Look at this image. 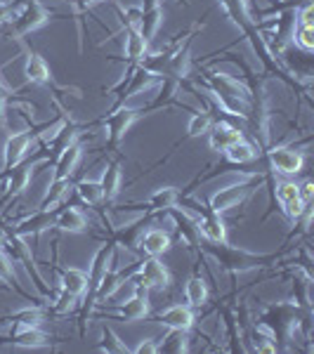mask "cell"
<instances>
[{
    "instance_id": "cell-29",
    "label": "cell",
    "mask_w": 314,
    "mask_h": 354,
    "mask_svg": "<svg viewBox=\"0 0 314 354\" xmlns=\"http://www.w3.org/2000/svg\"><path fill=\"white\" fill-rule=\"evenodd\" d=\"M100 185H102V196H104V201H113V198L118 196V192H121V165L116 161L107 163Z\"/></svg>"
},
{
    "instance_id": "cell-18",
    "label": "cell",
    "mask_w": 314,
    "mask_h": 354,
    "mask_svg": "<svg viewBox=\"0 0 314 354\" xmlns=\"http://www.w3.org/2000/svg\"><path fill=\"white\" fill-rule=\"evenodd\" d=\"M154 319L168 328L190 330L194 326V310L190 305H173V307H165L158 314H154Z\"/></svg>"
},
{
    "instance_id": "cell-41",
    "label": "cell",
    "mask_w": 314,
    "mask_h": 354,
    "mask_svg": "<svg viewBox=\"0 0 314 354\" xmlns=\"http://www.w3.org/2000/svg\"><path fill=\"white\" fill-rule=\"evenodd\" d=\"M135 352L137 354H156L158 352V342L154 338H147V340H142L140 345L135 347Z\"/></svg>"
},
{
    "instance_id": "cell-28",
    "label": "cell",
    "mask_w": 314,
    "mask_h": 354,
    "mask_svg": "<svg viewBox=\"0 0 314 354\" xmlns=\"http://www.w3.org/2000/svg\"><path fill=\"white\" fill-rule=\"evenodd\" d=\"M59 288L66 290V293H71V295H76V298H81L85 290H88V272L76 270V267L62 270V283H59Z\"/></svg>"
},
{
    "instance_id": "cell-19",
    "label": "cell",
    "mask_w": 314,
    "mask_h": 354,
    "mask_svg": "<svg viewBox=\"0 0 314 354\" xmlns=\"http://www.w3.org/2000/svg\"><path fill=\"white\" fill-rule=\"evenodd\" d=\"M78 161H81V145H78V142L73 140L71 145H68L66 149H62V151H59V156H57V161H55V173H53V180H50V182L68 180V177L73 175V170H76Z\"/></svg>"
},
{
    "instance_id": "cell-38",
    "label": "cell",
    "mask_w": 314,
    "mask_h": 354,
    "mask_svg": "<svg viewBox=\"0 0 314 354\" xmlns=\"http://www.w3.org/2000/svg\"><path fill=\"white\" fill-rule=\"evenodd\" d=\"M210 125H213V116H210L208 111H196L192 116L190 125H187V133H190V137L205 135L210 130Z\"/></svg>"
},
{
    "instance_id": "cell-2",
    "label": "cell",
    "mask_w": 314,
    "mask_h": 354,
    "mask_svg": "<svg viewBox=\"0 0 314 354\" xmlns=\"http://www.w3.org/2000/svg\"><path fill=\"white\" fill-rule=\"evenodd\" d=\"M205 83L213 90V95L218 97L220 109L232 113V116L250 118L253 113V95L243 83H239L237 78L227 76V73H208Z\"/></svg>"
},
{
    "instance_id": "cell-17",
    "label": "cell",
    "mask_w": 314,
    "mask_h": 354,
    "mask_svg": "<svg viewBox=\"0 0 314 354\" xmlns=\"http://www.w3.org/2000/svg\"><path fill=\"white\" fill-rule=\"evenodd\" d=\"M163 21V10H161V3L158 0H142L140 5V19H137V31L142 33L147 43L156 36L158 26Z\"/></svg>"
},
{
    "instance_id": "cell-40",
    "label": "cell",
    "mask_w": 314,
    "mask_h": 354,
    "mask_svg": "<svg viewBox=\"0 0 314 354\" xmlns=\"http://www.w3.org/2000/svg\"><path fill=\"white\" fill-rule=\"evenodd\" d=\"M295 43H298L300 50L305 53H312L314 50V26H305V24H295Z\"/></svg>"
},
{
    "instance_id": "cell-5",
    "label": "cell",
    "mask_w": 314,
    "mask_h": 354,
    "mask_svg": "<svg viewBox=\"0 0 314 354\" xmlns=\"http://www.w3.org/2000/svg\"><path fill=\"white\" fill-rule=\"evenodd\" d=\"M5 245H8V255L12 258V262H21V265L26 267V274L33 279V286H36L38 293L43 295V298H55L57 293H53L48 286H45V281H43V277H41V272H38V267H36V262H33L31 258V245H26V241L21 236H17V234L12 230H8L5 227Z\"/></svg>"
},
{
    "instance_id": "cell-11",
    "label": "cell",
    "mask_w": 314,
    "mask_h": 354,
    "mask_svg": "<svg viewBox=\"0 0 314 354\" xmlns=\"http://www.w3.org/2000/svg\"><path fill=\"white\" fill-rule=\"evenodd\" d=\"M57 213H59V208H50V210L38 208L36 213L26 215L24 220L17 222V225L12 227V232L17 234V236H21V239L33 236V241H38V239H41V234L55 225Z\"/></svg>"
},
{
    "instance_id": "cell-8",
    "label": "cell",
    "mask_w": 314,
    "mask_h": 354,
    "mask_svg": "<svg viewBox=\"0 0 314 354\" xmlns=\"http://www.w3.org/2000/svg\"><path fill=\"white\" fill-rule=\"evenodd\" d=\"M142 113H147V109H135V106H125V104L118 106L111 116L104 118L107 142H109L111 147H116L118 142L123 140V135L130 130V125H133Z\"/></svg>"
},
{
    "instance_id": "cell-26",
    "label": "cell",
    "mask_w": 314,
    "mask_h": 354,
    "mask_svg": "<svg viewBox=\"0 0 314 354\" xmlns=\"http://www.w3.org/2000/svg\"><path fill=\"white\" fill-rule=\"evenodd\" d=\"M24 76L28 83H38V85H50L53 76H50V66L41 55L28 53L26 57V66H24Z\"/></svg>"
},
{
    "instance_id": "cell-42",
    "label": "cell",
    "mask_w": 314,
    "mask_h": 354,
    "mask_svg": "<svg viewBox=\"0 0 314 354\" xmlns=\"http://www.w3.org/2000/svg\"><path fill=\"white\" fill-rule=\"evenodd\" d=\"M8 95H10V90L5 88L3 78H0V125L5 123V104H8Z\"/></svg>"
},
{
    "instance_id": "cell-16",
    "label": "cell",
    "mask_w": 314,
    "mask_h": 354,
    "mask_svg": "<svg viewBox=\"0 0 314 354\" xmlns=\"http://www.w3.org/2000/svg\"><path fill=\"white\" fill-rule=\"evenodd\" d=\"M137 277H140V281L145 283L147 288H168L170 283V274L165 270V265L158 258H145L140 262V267H137Z\"/></svg>"
},
{
    "instance_id": "cell-30",
    "label": "cell",
    "mask_w": 314,
    "mask_h": 354,
    "mask_svg": "<svg viewBox=\"0 0 314 354\" xmlns=\"http://www.w3.org/2000/svg\"><path fill=\"white\" fill-rule=\"evenodd\" d=\"M190 350V338H187V330L182 328H170L163 335V340L158 342V352H170V354H182Z\"/></svg>"
},
{
    "instance_id": "cell-9",
    "label": "cell",
    "mask_w": 314,
    "mask_h": 354,
    "mask_svg": "<svg viewBox=\"0 0 314 354\" xmlns=\"http://www.w3.org/2000/svg\"><path fill=\"white\" fill-rule=\"evenodd\" d=\"M3 345H12V347H45L53 342V335L45 333L38 326H24V324H12L5 338H0Z\"/></svg>"
},
{
    "instance_id": "cell-7",
    "label": "cell",
    "mask_w": 314,
    "mask_h": 354,
    "mask_svg": "<svg viewBox=\"0 0 314 354\" xmlns=\"http://www.w3.org/2000/svg\"><path fill=\"white\" fill-rule=\"evenodd\" d=\"M48 19H50L48 10H45L38 0H31V3H26L24 10L12 19V24H10V36H15V38L26 36V33H31V31H36V28H41L43 24H48Z\"/></svg>"
},
{
    "instance_id": "cell-12",
    "label": "cell",
    "mask_w": 314,
    "mask_h": 354,
    "mask_svg": "<svg viewBox=\"0 0 314 354\" xmlns=\"http://www.w3.org/2000/svg\"><path fill=\"white\" fill-rule=\"evenodd\" d=\"M165 213L173 218L175 222V232H178V236H180V241L187 245L190 250L196 248L198 243H201V232H198V222L196 218H192L190 213H187L185 208H168Z\"/></svg>"
},
{
    "instance_id": "cell-32",
    "label": "cell",
    "mask_w": 314,
    "mask_h": 354,
    "mask_svg": "<svg viewBox=\"0 0 314 354\" xmlns=\"http://www.w3.org/2000/svg\"><path fill=\"white\" fill-rule=\"evenodd\" d=\"M185 298H187V305H190V307L205 305V298H208V286H205V281H203L201 277H198V274H194L190 281H187Z\"/></svg>"
},
{
    "instance_id": "cell-10",
    "label": "cell",
    "mask_w": 314,
    "mask_h": 354,
    "mask_svg": "<svg viewBox=\"0 0 314 354\" xmlns=\"http://www.w3.org/2000/svg\"><path fill=\"white\" fill-rule=\"evenodd\" d=\"M145 283H137L135 295L125 305L113 307V314H107V319H118V322H140L149 314V295H147Z\"/></svg>"
},
{
    "instance_id": "cell-13",
    "label": "cell",
    "mask_w": 314,
    "mask_h": 354,
    "mask_svg": "<svg viewBox=\"0 0 314 354\" xmlns=\"http://www.w3.org/2000/svg\"><path fill=\"white\" fill-rule=\"evenodd\" d=\"M267 161H270L272 170L277 173H284V175H298L305 165V156L302 151H298L295 147H277L267 153Z\"/></svg>"
},
{
    "instance_id": "cell-44",
    "label": "cell",
    "mask_w": 314,
    "mask_h": 354,
    "mask_svg": "<svg viewBox=\"0 0 314 354\" xmlns=\"http://www.w3.org/2000/svg\"><path fill=\"white\" fill-rule=\"evenodd\" d=\"M298 194H300V201L302 203H310L312 201V194H314V185H312V182H305L302 187H298Z\"/></svg>"
},
{
    "instance_id": "cell-20",
    "label": "cell",
    "mask_w": 314,
    "mask_h": 354,
    "mask_svg": "<svg viewBox=\"0 0 314 354\" xmlns=\"http://www.w3.org/2000/svg\"><path fill=\"white\" fill-rule=\"evenodd\" d=\"M277 196H279V203H281L284 213H286V218L293 222L298 220L307 205L300 201L298 185H293V182H281V185H277Z\"/></svg>"
},
{
    "instance_id": "cell-39",
    "label": "cell",
    "mask_w": 314,
    "mask_h": 354,
    "mask_svg": "<svg viewBox=\"0 0 314 354\" xmlns=\"http://www.w3.org/2000/svg\"><path fill=\"white\" fill-rule=\"evenodd\" d=\"M250 340H253V350L255 352H279L277 350V342L272 340V335L267 333V330H262V328H255L253 330V335H250Z\"/></svg>"
},
{
    "instance_id": "cell-34",
    "label": "cell",
    "mask_w": 314,
    "mask_h": 354,
    "mask_svg": "<svg viewBox=\"0 0 314 354\" xmlns=\"http://www.w3.org/2000/svg\"><path fill=\"white\" fill-rule=\"evenodd\" d=\"M97 350L109 352V354H128L130 347L125 345V342L118 338L109 326H102V340H100V345H97Z\"/></svg>"
},
{
    "instance_id": "cell-35",
    "label": "cell",
    "mask_w": 314,
    "mask_h": 354,
    "mask_svg": "<svg viewBox=\"0 0 314 354\" xmlns=\"http://www.w3.org/2000/svg\"><path fill=\"white\" fill-rule=\"evenodd\" d=\"M76 192H78V196H81L88 205H100L102 201H104V196H102L100 180H81L76 185Z\"/></svg>"
},
{
    "instance_id": "cell-37",
    "label": "cell",
    "mask_w": 314,
    "mask_h": 354,
    "mask_svg": "<svg viewBox=\"0 0 314 354\" xmlns=\"http://www.w3.org/2000/svg\"><path fill=\"white\" fill-rule=\"evenodd\" d=\"M45 310L41 307H33V310H24V312H17L10 314V317H0V322H10V324H24V326H38V324L45 319Z\"/></svg>"
},
{
    "instance_id": "cell-6",
    "label": "cell",
    "mask_w": 314,
    "mask_h": 354,
    "mask_svg": "<svg viewBox=\"0 0 314 354\" xmlns=\"http://www.w3.org/2000/svg\"><path fill=\"white\" fill-rule=\"evenodd\" d=\"M262 182V175H250L246 177V180H241V182H234V185H227V187H222L220 192H215L213 196H210V205L208 208L213 210V213H225V210H230L234 208V205H239L243 201V198L248 196L250 192L255 189Z\"/></svg>"
},
{
    "instance_id": "cell-4",
    "label": "cell",
    "mask_w": 314,
    "mask_h": 354,
    "mask_svg": "<svg viewBox=\"0 0 314 354\" xmlns=\"http://www.w3.org/2000/svg\"><path fill=\"white\" fill-rule=\"evenodd\" d=\"M113 255H116V243L109 241L107 239V243L102 245L100 250L95 253L93 262H90V272H88V290H85V300H83V310H81V319H78V324H81V335H85V319H88L90 310H93L95 305V290L100 286V281L104 279L107 270H109Z\"/></svg>"
},
{
    "instance_id": "cell-36",
    "label": "cell",
    "mask_w": 314,
    "mask_h": 354,
    "mask_svg": "<svg viewBox=\"0 0 314 354\" xmlns=\"http://www.w3.org/2000/svg\"><path fill=\"white\" fill-rule=\"evenodd\" d=\"M68 194V180H62V182H50V187H48V192H45V196H43V201L38 208L41 210H50V208H55L57 203L62 201Z\"/></svg>"
},
{
    "instance_id": "cell-22",
    "label": "cell",
    "mask_w": 314,
    "mask_h": 354,
    "mask_svg": "<svg viewBox=\"0 0 314 354\" xmlns=\"http://www.w3.org/2000/svg\"><path fill=\"white\" fill-rule=\"evenodd\" d=\"M170 245H173V236H170L168 232H163V230H147L145 234H142L140 245H137V248H140L142 253L158 258V255H163L165 250H170Z\"/></svg>"
},
{
    "instance_id": "cell-1",
    "label": "cell",
    "mask_w": 314,
    "mask_h": 354,
    "mask_svg": "<svg viewBox=\"0 0 314 354\" xmlns=\"http://www.w3.org/2000/svg\"><path fill=\"white\" fill-rule=\"evenodd\" d=\"M198 245H203V253L210 255V258L218 262L225 272H230L232 277L243 274V272L262 270V267H270L281 258V253H250V250L237 248V245H230L227 241H222V243L203 241Z\"/></svg>"
},
{
    "instance_id": "cell-24",
    "label": "cell",
    "mask_w": 314,
    "mask_h": 354,
    "mask_svg": "<svg viewBox=\"0 0 314 354\" xmlns=\"http://www.w3.org/2000/svg\"><path fill=\"white\" fill-rule=\"evenodd\" d=\"M180 196L182 194L175 189V187H161V189H156L149 196V201H147L142 208H145V213H165L168 208H173L175 203H180Z\"/></svg>"
},
{
    "instance_id": "cell-25",
    "label": "cell",
    "mask_w": 314,
    "mask_h": 354,
    "mask_svg": "<svg viewBox=\"0 0 314 354\" xmlns=\"http://www.w3.org/2000/svg\"><path fill=\"white\" fill-rule=\"evenodd\" d=\"M31 175H33V163L15 165L12 170H8V173H5V177H8V185H5V198L17 196V194L24 192L28 187V182H31Z\"/></svg>"
},
{
    "instance_id": "cell-43",
    "label": "cell",
    "mask_w": 314,
    "mask_h": 354,
    "mask_svg": "<svg viewBox=\"0 0 314 354\" xmlns=\"http://www.w3.org/2000/svg\"><path fill=\"white\" fill-rule=\"evenodd\" d=\"M100 3H104V0H73V5H76V12L78 15L88 12L90 8H95V5H100Z\"/></svg>"
},
{
    "instance_id": "cell-45",
    "label": "cell",
    "mask_w": 314,
    "mask_h": 354,
    "mask_svg": "<svg viewBox=\"0 0 314 354\" xmlns=\"http://www.w3.org/2000/svg\"><path fill=\"white\" fill-rule=\"evenodd\" d=\"M281 3H290V0H281Z\"/></svg>"
},
{
    "instance_id": "cell-23",
    "label": "cell",
    "mask_w": 314,
    "mask_h": 354,
    "mask_svg": "<svg viewBox=\"0 0 314 354\" xmlns=\"http://www.w3.org/2000/svg\"><path fill=\"white\" fill-rule=\"evenodd\" d=\"M53 227H57V230H62V232H68V234H78V232L88 230V218H85L78 208L68 205V208H62L59 213H57Z\"/></svg>"
},
{
    "instance_id": "cell-31",
    "label": "cell",
    "mask_w": 314,
    "mask_h": 354,
    "mask_svg": "<svg viewBox=\"0 0 314 354\" xmlns=\"http://www.w3.org/2000/svg\"><path fill=\"white\" fill-rule=\"evenodd\" d=\"M227 161L230 163H237V165H246V163H253L258 158V147L250 145L246 140H239L237 145H232L230 149L225 151Z\"/></svg>"
},
{
    "instance_id": "cell-15",
    "label": "cell",
    "mask_w": 314,
    "mask_h": 354,
    "mask_svg": "<svg viewBox=\"0 0 314 354\" xmlns=\"http://www.w3.org/2000/svg\"><path fill=\"white\" fill-rule=\"evenodd\" d=\"M156 215H161V213H145L142 218H137L135 222H130L128 227H123V230L111 232V234H109V241H113L116 245H125L128 250H137L142 234L147 232L149 222H151L154 218H156Z\"/></svg>"
},
{
    "instance_id": "cell-33",
    "label": "cell",
    "mask_w": 314,
    "mask_h": 354,
    "mask_svg": "<svg viewBox=\"0 0 314 354\" xmlns=\"http://www.w3.org/2000/svg\"><path fill=\"white\" fill-rule=\"evenodd\" d=\"M0 281L8 283L10 288H15L17 293L26 295V293H24V288L19 286V279H17V274H15L12 258H10L8 250H5V248H0ZM26 298H28V295H26Z\"/></svg>"
},
{
    "instance_id": "cell-27",
    "label": "cell",
    "mask_w": 314,
    "mask_h": 354,
    "mask_svg": "<svg viewBox=\"0 0 314 354\" xmlns=\"http://www.w3.org/2000/svg\"><path fill=\"white\" fill-rule=\"evenodd\" d=\"M147 55V41L142 38V33L137 31V26H125V59L140 64Z\"/></svg>"
},
{
    "instance_id": "cell-14",
    "label": "cell",
    "mask_w": 314,
    "mask_h": 354,
    "mask_svg": "<svg viewBox=\"0 0 314 354\" xmlns=\"http://www.w3.org/2000/svg\"><path fill=\"white\" fill-rule=\"evenodd\" d=\"M31 142H33V133L31 130H21V133H15L8 137L5 142V158H3V175L8 170H12L15 165H19L24 161V156L31 149Z\"/></svg>"
},
{
    "instance_id": "cell-21",
    "label": "cell",
    "mask_w": 314,
    "mask_h": 354,
    "mask_svg": "<svg viewBox=\"0 0 314 354\" xmlns=\"http://www.w3.org/2000/svg\"><path fill=\"white\" fill-rule=\"evenodd\" d=\"M210 149L215 151H227L232 145H237L239 140H243V133L239 128H234L227 121H218L215 125H210Z\"/></svg>"
},
{
    "instance_id": "cell-3",
    "label": "cell",
    "mask_w": 314,
    "mask_h": 354,
    "mask_svg": "<svg viewBox=\"0 0 314 354\" xmlns=\"http://www.w3.org/2000/svg\"><path fill=\"white\" fill-rule=\"evenodd\" d=\"M300 312H305V310L295 307L293 302H277V305H270L258 317V328L267 330V333L272 335L279 352L288 350L286 342L290 340V335L295 333V328H298L302 322Z\"/></svg>"
}]
</instances>
